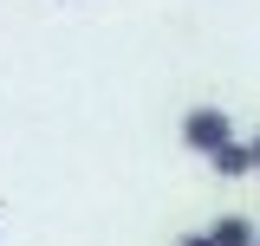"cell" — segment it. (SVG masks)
Returning a JSON list of instances; mask_svg holds the SVG:
<instances>
[{
	"label": "cell",
	"mask_w": 260,
	"mask_h": 246,
	"mask_svg": "<svg viewBox=\"0 0 260 246\" xmlns=\"http://www.w3.org/2000/svg\"><path fill=\"white\" fill-rule=\"evenodd\" d=\"M182 143H189L195 155H215V149H228V143H234V123H228L221 110H208V104H202V110H189V117H182Z\"/></svg>",
	"instance_id": "obj_1"
},
{
	"label": "cell",
	"mask_w": 260,
	"mask_h": 246,
	"mask_svg": "<svg viewBox=\"0 0 260 246\" xmlns=\"http://www.w3.org/2000/svg\"><path fill=\"white\" fill-rule=\"evenodd\" d=\"M208 246H260V233H254V220H241V214H221L215 227H208Z\"/></svg>",
	"instance_id": "obj_2"
},
{
	"label": "cell",
	"mask_w": 260,
	"mask_h": 246,
	"mask_svg": "<svg viewBox=\"0 0 260 246\" xmlns=\"http://www.w3.org/2000/svg\"><path fill=\"white\" fill-rule=\"evenodd\" d=\"M208 162H215V175H247V169H254V143H228V149H215Z\"/></svg>",
	"instance_id": "obj_3"
},
{
	"label": "cell",
	"mask_w": 260,
	"mask_h": 246,
	"mask_svg": "<svg viewBox=\"0 0 260 246\" xmlns=\"http://www.w3.org/2000/svg\"><path fill=\"white\" fill-rule=\"evenodd\" d=\"M176 246H208V233H189V240H176Z\"/></svg>",
	"instance_id": "obj_4"
},
{
	"label": "cell",
	"mask_w": 260,
	"mask_h": 246,
	"mask_svg": "<svg viewBox=\"0 0 260 246\" xmlns=\"http://www.w3.org/2000/svg\"><path fill=\"white\" fill-rule=\"evenodd\" d=\"M254 169H260V136H254Z\"/></svg>",
	"instance_id": "obj_5"
}]
</instances>
